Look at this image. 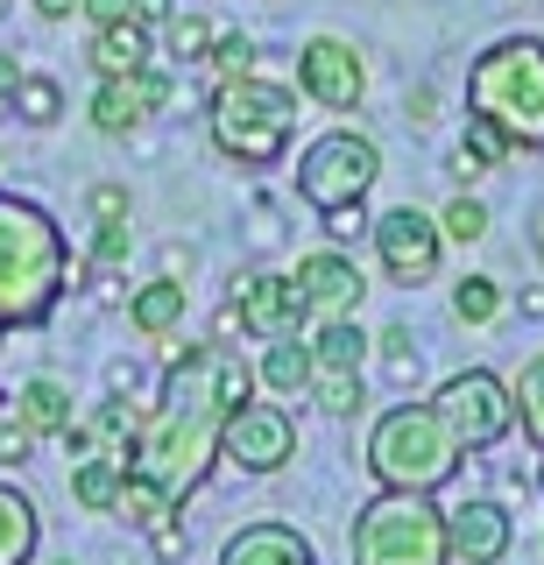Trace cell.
Listing matches in <instances>:
<instances>
[{"mask_svg": "<svg viewBox=\"0 0 544 565\" xmlns=\"http://www.w3.org/2000/svg\"><path fill=\"white\" fill-rule=\"evenodd\" d=\"M64 282H72L64 226L36 199H0V326H43Z\"/></svg>", "mask_w": 544, "mask_h": 565, "instance_id": "obj_1", "label": "cell"}, {"mask_svg": "<svg viewBox=\"0 0 544 565\" xmlns=\"http://www.w3.org/2000/svg\"><path fill=\"white\" fill-rule=\"evenodd\" d=\"M467 114L509 149H544V35H502L467 64Z\"/></svg>", "mask_w": 544, "mask_h": 565, "instance_id": "obj_2", "label": "cell"}, {"mask_svg": "<svg viewBox=\"0 0 544 565\" xmlns=\"http://www.w3.org/2000/svg\"><path fill=\"white\" fill-rule=\"evenodd\" d=\"M220 424H226L220 403H170L163 396L142 417L135 446H128V473H142L149 488H163L170 502H184L220 459Z\"/></svg>", "mask_w": 544, "mask_h": 565, "instance_id": "obj_3", "label": "cell"}, {"mask_svg": "<svg viewBox=\"0 0 544 565\" xmlns=\"http://www.w3.org/2000/svg\"><path fill=\"white\" fill-rule=\"evenodd\" d=\"M205 128H213V149L241 170H276L297 135V93L276 78H220L213 106H205Z\"/></svg>", "mask_w": 544, "mask_h": 565, "instance_id": "obj_4", "label": "cell"}, {"mask_svg": "<svg viewBox=\"0 0 544 565\" xmlns=\"http://www.w3.org/2000/svg\"><path fill=\"white\" fill-rule=\"evenodd\" d=\"M367 473L382 488H403V494H438L460 473V438L446 431L438 403H396V411L375 417L367 431Z\"/></svg>", "mask_w": 544, "mask_h": 565, "instance_id": "obj_5", "label": "cell"}, {"mask_svg": "<svg viewBox=\"0 0 544 565\" xmlns=\"http://www.w3.org/2000/svg\"><path fill=\"white\" fill-rule=\"evenodd\" d=\"M354 565H452L446 509H431V494L382 488L375 502H361L354 516Z\"/></svg>", "mask_w": 544, "mask_h": 565, "instance_id": "obj_6", "label": "cell"}, {"mask_svg": "<svg viewBox=\"0 0 544 565\" xmlns=\"http://www.w3.org/2000/svg\"><path fill=\"white\" fill-rule=\"evenodd\" d=\"M375 177H382V149H375V141L354 135V128H332V135H319L305 156H297V199L319 205V212L361 205L367 191H375Z\"/></svg>", "mask_w": 544, "mask_h": 565, "instance_id": "obj_7", "label": "cell"}, {"mask_svg": "<svg viewBox=\"0 0 544 565\" xmlns=\"http://www.w3.org/2000/svg\"><path fill=\"white\" fill-rule=\"evenodd\" d=\"M431 403H438V417H446V431L460 438V452H488V446H502V438L516 431V396H509V382L488 375V367L452 375Z\"/></svg>", "mask_w": 544, "mask_h": 565, "instance_id": "obj_8", "label": "cell"}, {"mask_svg": "<svg viewBox=\"0 0 544 565\" xmlns=\"http://www.w3.org/2000/svg\"><path fill=\"white\" fill-rule=\"evenodd\" d=\"M361 367H367V332L361 318H326L311 332V396L326 417H354L361 411Z\"/></svg>", "mask_w": 544, "mask_h": 565, "instance_id": "obj_9", "label": "cell"}, {"mask_svg": "<svg viewBox=\"0 0 544 565\" xmlns=\"http://www.w3.org/2000/svg\"><path fill=\"white\" fill-rule=\"evenodd\" d=\"M367 241H375L382 276L403 282V290L431 282V276H438V255H446V234H438V220H431V212H417V205H390L382 220H367Z\"/></svg>", "mask_w": 544, "mask_h": 565, "instance_id": "obj_10", "label": "cell"}, {"mask_svg": "<svg viewBox=\"0 0 544 565\" xmlns=\"http://www.w3.org/2000/svg\"><path fill=\"white\" fill-rule=\"evenodd\" d=\"M290 452H297V424L284 403H241V411H226L220 424V459L226 467H241V473H276V467H290Z\"/></svg>", "mask_w": 544, "mask_h": 565, "instance_id": "obj_11", "label": "cell"}, {"mask_svg": "<svg viewBox=\"0 0 544 565\" xmlns=\"http://www.w3.org/2000/svg\"><path fill=\"white\" fill-rule=\"evenodd\" d=\"M297 93L311 106H326V114H354L361 93H367L361 50L346 43V35H311V43L297 50Z\"/></svg>", "mask_w": 544, "mask_h": 565, "instance_id": "obj_12", "label": "cell"}, {"mask_svg": "<svg viewBox=\"0 0 544 565\" xmlns=\"http://www.w3.org/2000/svg\"><path fill=\"white\" fill-rule=\"evenodd\" d=\"M234 305H241V326L255 340H297L305 318H311L297 276H234Z\"/></svg>", "mask_w": 544, "mask_h": 565, "instance_id": "obj_13", "label": "cell"}, {"mask_svg": "<svg viewBox=\"0 0 544 565\" xmlns=\"http://www.w3.org/2000/svg\"><path fill=\"white\" fill-rule=\"evenodd\" d=\"M170 106V71H128V78H99L93 85V128L99 135H135L149 114Z\"/></svg>", "mask_w": 544, "mask_h": 565, "instance_id": "obj_14", "label": "cell"}, {"mask_svg": "<svg viewBox=\"0 0 544 565\" xmlns=\"http://www.w3.org/2000/svg\"><path fill=\"white\" fill-rule=\"evenodd\" d=\"M297 282H305L311 318H354V311H361V290H367V276L340 255V247L305 255V262H297Z\"/></svg>", "mask_w": 544, "mask_h": 565, "instance_id": "obj_15", "label": "cell"}, {"mask_svg": "<svg viewBox=\"0 0 544 565\" xmlns=\"http://www.w3.org/2000/svg\"><path fill=\"white\" fill-rule=\"evenodd\" d=\"M446 537H452V558H460V565H502L516 530H509L502 502H460L446 516Z\"/></svg>", "mask_w": 544, "mask_h": 565, "instance_id": "obj_16", "label": "cell"}, {"mask_svg": "<svg viewBox=\"0 0 544 565\" xmlns=\"http://www.w3.org/2000/svg\"><path fill=\"white\" fill-rule=\"evenodd\" d=\"M93 71L99 78H128V71H149L156 64V29L142 22V14H128V22H107V29H93Z\"/></svg>", "mask_w": 544, "mask_h": 565, "instance_id": "obj_17", "label": "cell"}, {"mask_svg": "<svg viewBox=\"0 0 544 565\" xmlns=\"http://www.w3.org/2000/svg\"><path fill=\"white\" fill-rule=\"evenodd\" d=\"M220 565H319V558H311V544L290 523H248L226 537Z\"/></svg>", "mask_w": 544, "mask_h": 565, "instance_id": "obj_18", "label": "cell"}, {"mask_svg": "<svg viewBox=\"0 0 544 565\" xmlns=\"http://www.w3.org/2000/svg\"><path fill=\"white\" fill-rule=\"evenodd\" d=\"M128 326L142 332V340H170V332L184 326V282H178V276L142 282V290L128 297Z\"/></svg>", "mask_w": 544, "mask_h": 565, "instance_id": "obj_19", "label": "cell"}, {"mask_svg": "<svg viewBox=\"0 0 544 565\" xmlns=\"http://www.w3.org/2000/svg\"><path fill=\"white\" fill-rule=\"evenodd\" d=\"M255 382L269 388V396H311V340H269Z\"/></svg>", "mask_w": 544, "mask_h": 565, "instance_id": "obj_20", "label": "cell"}, {"mask_svg": "<svg viewBox=\"0 0 544 565\" xmlns=\"http://www.w3.org/2000/svg\"><path fill=\"white\" fill-rule=\"evenodd\" d=\"M36 552V502L0 481V565H29Z\"/></svg>", "mask_w": 544, "mask_h": 565, "instance_id": "obj_21", "label": "cell"}, {"mask_svg": "<svg viewBox=\"0 0 544 565\" xmlns=\"http://www.w3.org/2000/svg\"><path fill=\"white\" fill-rule=\"evenodd\" d=\"M120 481H128V459H120V452H93V459H78V467H72L78 509H114L120 502Z\"/></svg>", "mask_w": 544, "mask_h": 565, "instance_id": "obj_22", "label": "cell"}, {"mask_svg": "<svg viewBox=\"0 0 544 565\" xmlns=\"http://www.w3.org/2000/svg\"><path fill=\"white\" fill-rule=\"evenodd\" d=\"M22 424H29L36 438H57L64 424H72V388H64V382H50V375L22 382Z\"/></svg>", "mask_w": 544, "mask_h": 565, "instance_id": "obj_23", "label": "cell"}, {"mask_svg": "<svg viewBox=\"0 0 544 565\" xmlns=\"http://www.w3.org/2000/svg\"><path fill=\"white\" fill-rule=\"evenodd\" d=\"M509 141L488 128V120H467V135H460V149H452V177H460V184H473V177H488L495 163H509Z\"/></svg>", "mask_w": 544, "mask_h": 565, "instance_id": "obj_24", "label": "cell"}, {"mask_svg": "<svg viewBox=\"0 0 544 565\" xmlns=\"http://www.w3.org/2000/svg\"><path fill=\"white\" fill-rule=\"evenodd\" d=\"M509 396H516V424H523V438H531V446L544 452V353H531V361L516 367Z\"/></svg>", "mask_w": 544, "mask_h": 565, "instance_id": "obj_25", "label": "cell"}, {"mask_svg": "<svg viewBox=\"0 0 544 565\" xmlns=\"http://www.w3.org/2000/svg\"><path fill=\"white\" fill-rule=\"evenodd\" d=\"M8 114H22L29 128H50V120L64 114V85L43 78V71H22V85H14V99H8Z\"/></svg>", "mask_w": 544, "mask_h": 565, "instance_id": "obj_26", "label": "cell"}, {"mask_svg": "<svg viewBox=\"0 0 544 565\" xmlns=\"http://www.w3.org/2000/svg\"><path fill=\"white\" fill-rule=\"evenodd\" d=\"M452 318H460V326H495V318H502V282L495 276L452 282Z\"/></svg>", "mask_w": 544, "mask_h": 565, "instance_id": "obj_27", "label": "cell"}, {"mask_svg": "<svg viewBox=\"0 0 544 565\" xmlns=\"http://www.w3.org/2000/svg\"><path fill=\"white\" fill-rule=\"evenodd\" d=\"M213 22H205V14H170V22H163V50H170V57H178V64H205V57H213Z\"/></svg>", "mask_w": 544, "mask_h": 565, "instance_id": "obj_28", "label": "cell"}, {"mask_svg": "<svg viewBox=\"0 0 544 565\" xmlns=\"http://www.w3.org/2000/svg\"><path fill=\"white\" fill-rule=\"evenodd\" d=\"M114 509H120V516H128V523L156 530V523L170 516V494H163V488H149L142 473H128V481H120V502H114Z\"/></svg>", "mask_w": 544, "mask_h": 565, "instance_id": "obj_29", "label": "cell"}, {"mask_svg": "<svg viewBox=\"0 0 544 565\" xmlns=\"http://www.w3.org/2000/svg\"><path fill=\"white\" fill-rule=\"evenodd\" d=\"M220 71V78H248L255 71V35H241V29H220L213 35V57H205Z\"/></svg>", "mask_w": 544, "mask_h": 565, "instance_id": "obj_30", "label": "cell"}, {"mask_svg": "<svg viewBox=\"0 0 544 565\" xmlns=\"http://www.w3.org/2000/svg\"><path fill=\"white\" fill-rule=\"evenodd\" d=\"M438 234H446V241H460V247H467V241H481V234H488V205L460 191V199L438 212Z\"/></svg>", "mask_w": 544, "mask_h": 565, "instance_id": "obj_31", "label": "cell"}, {"mask_svg": "<svg viewBox=\"0 0 544 565\" xmlns=\"http://www.w3.org/2000/svg\"><path fill=\"white\" fill-rule=\"evenodd\" d=\"M128 247H135L128 220H114V226H99V241H93V262H99V269H120V262H128Z\"/></svg>", "mask_w": 544, "mask_h": 565, "instance_id": "obj_32", "label": "cell"}, {"mask_svg": "<svg viewBox=\"0 0 544 565\" xmlns=\"http://www.w3.org/2000/svg\"><path fill=\"white\" fill-rule=\"evenodd\" d=\"M326 234L332 241H361L367 234V205H332L326 212Z\"/></svg>", "mask_w": 544, "mask_h": 565, "instance_id": "obj_33", "label": "cell"}, {"mask_svg": "<svg viewBox=\"0 0 544 565\" xmlns=\"http://www.w3.org/2000/svg\"><path fill=\"white\" fill-rule=\"evenodd\" d=\"M29 452H36V431L29 424H0V467H22Z\"/></svg>", "mask_w": 544, "mask_h": 565, "instance_id": "obj_34", "label": "cell"}, {"mask_svg": "<svg viewBox=\"0 0 544 565\" xmlns=\"http://www.w3.org/2000/svg\"><path fill=\"white\" fill-rule=\"evenodd\" d=\"M135 8H142V0H78V14H85L93 29H107V22H128Z\"/></svg>", "mask_w": 544, "mask_h": 565, "instance_id": "obj_35", "label": "cell"}, {"mask_svg": "<svg viewBox=\"0 0 544 565\" xmlns=\"http://www.w3.org/2000/svg\"><path fill=\"white\" fill-rule=\"evenodd\" d=\"M93 220H99V226L128 220V191H120V184H93Z\"/></svg>", "mask_w": 544, "mask_h": 565, "instance_id": "obj_36", "label": "cell"}, {"mask_svg": "<svg viewBox=\"0 0 544 565\" xmlns=\"http://www.w3.org/2000/svg\"><path fill=\"white\" fill-rule=\"evenodd\" d=\"M382 353H390V367H396V375H417V347H410V332H403V326L382 332Z\"/></svg>", "mask_w": 544, "mask_h": 565, "instance_id": "obj_37", "label": "cell"}, {"mask_svg": "<svg viewBox=\"0 0 544 565\" xmlns=\"http://www.w3.org/2000/svg\"><path fill=\"white\" fill-rule=\"evenodd\" d=\"M14 85H22V57H14V50H0V114H8Z\"/></svg>", "mask_w": 544, "mask_h": 565, "instance_id": "obj_38", "label": "cell"}, {"mask_svg": "<svg viewBox=\"0 0 544 565\" xmlns=\"http://www.w3.org/2000/svg\"><path fill=\"white\" fill-rule=\"evenodd\" d=\"M156 552H163V558H178V552H184V530H178V523H170V516H163V523H156Z\"/></svg>", "mask_w": 544, "mask_h": 565, "instance_id": "obj_39", "label": "cell"}, {"mask_svg": "<svg viewBox=\"0 0 544 565\" xmlns=\"http://www.w3.org/2000/svg\"><path fill=\"white\" fill-rule=\"evenodd\" d=\"M36 14H43V22H72L78 0H36Z\"/></svg>", "mask_w": 544, "mask_h": 565, "instance_id": "obj_40", "label": "cell"}, {"mask_svg": "<svg viewBox=\"0 0 544 565\" xmlns=\"http://www.w3.org/2000/svg\"><path fill=\"white\" fill-rule=\"evenodd\" d=\"M135 14H142L149 29H163V22H170V14H178V8H170V0H142V8H135Z\"/></svg>", "mask_w": 544, "mask_h": 565, "instance_id": "obj_41", "label": "cell"}, {"mask_svg": "<svg viewBox=\"0 0 544 565\" xmlns=\"http://www.w3.org/2000/svg\"><path fill=\"white\" fill-rule=\"evenodd\" d=\"M537 255H544V241H537Z\"/></svg>", "mask_w": 544, "mask_h": 565, "instance_id": "obj_42", "label": "cell"}]
</instances>
